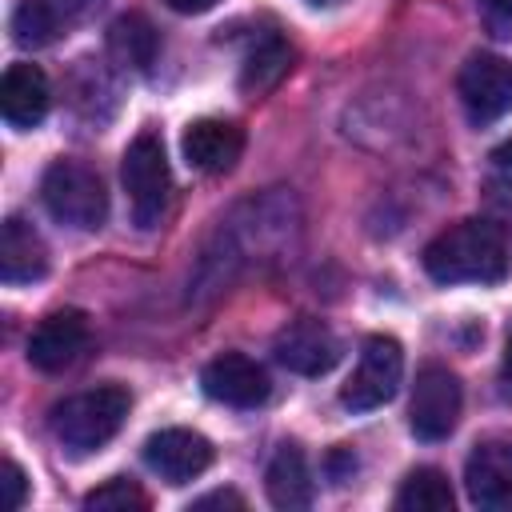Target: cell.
<instances>
[{
    "label": "cell",
    "instance_id": "cell-1",
    "mask_svg": "<svg viewBox=\"0 0 512 512\" xmlns=\"http://www.w3.org/2000/svg\"><path fill=\"white\" fill-rule=\"evenodd\" d=\"M292 228H296V216H292V200L288 196H260V200L240 204L228 216V224H220L216 248L204 252L200 284L208 292H220L236 276V268H244L252 256L260 260V252L280 248Z\"/></svg>",
    "mask_w": 512,
    "mask_h": 512
},
{
    "label": "cell",
    "instance_id": "cell-2",
    "mask_svg": "<svg viewBox=\"0 0 512 512\" xmlns=\"http://www.w3.org/2000/svg\"><path fill=\"white\" fill-rule=\"evenodd\" d=\"M424 272L436 284H500L508 276L504 228L484 216L444 228L424 248Z\"/></svg>",
    "mask_w": 512,
    "mask_h": 512
},
{
    "label": "cell",
    "instance_id": "cell-3",
    "mask_svg": "<svg viewBox=\"0 0 512 512\" xmlns=\"http://www.w3.org/2000/svg\"><path fill=\"white\" fill-rule=\"evenodd\" d=\"M128 408H132L128 388H120V384H100V388H92V392H76V396L60 400V404L52 408V420H48V424H52V436H56L64 448H72V452H92V448H104V444L120 432Z\"/></svg>",
    "mask_w": 512,
    "mask_h": 512
},
{
    "label": "cell",
    "instance_id": "cell-4",
    "mask_svg": "<svg viewBox=\"0 0 512 512\" xmlns=\"http://www.w3.org/2000/svg\"><path fill=\"white\" fill-rule=\"evenodd\" d=\"M40 200L52 212V220L80 228V232H96L108 220L104 180L96 168H88L80 160H52L40 180Z\"/></svg>",
    "mask_w": 512,
    "mask_h": 512
},
{
    "label": "cell",
    "instance_id": "cell-5",
    "mask_svg": "<svg viewBox=\"0 0 512 512\" xmlns=\"http://www.w3.org/2000/svg\"><path fill=\"white\" fill-rule=\"evenodd\" d=\"M120 180L128 192V208L136 228H156L164 208H168V192H172V176H168V156H164V140L156 132H140L120 160Z\"/></svg>",
    "mask_w": 512,
    "mask_h": 512
},
{
    "label": "cell",
    "instance_id": "cell-6",
    "mask_svg": "<svg viewBox=\"0 0 512 512\" xmlns=\"http://www.w3.org/2000/svg\"><path fill=\"white\" fill-rule=\"evenodd\" d=\"M400 376H404V348L392 336H368L352 376L340 388V404L352 412H372L396 396Z\"/></svg>",
    "mask_w": 512,
    "mask_h": 512
},
{
    "label": "cell",
    "instance_id": "cell-7",
    "mask_svg": "<svg viewBox=\"0 0 512 512\" xmlns=\"http://www.w3.org/2000/svg\"><path fill=\"white\" fill-rule=\"evenodd\" d=\"M460 404H464V388H460L456 372L444 364H424L412 384L408 428L420 440H444V436H452V428L460 420Z\"/></svg>",
    "mask_w": 512,
    "mask_h": 512
},
{
    "label": "cell",
    "instance_id": "cell-8",
    "mask_svg": "<svg viewBox=\"0 0 512 512\" xmlns=\"http://www.w3.org/2000/svg\"><path fill=\"white\" fill-rule=\"evenodd\" d=\"M460 104L472 124H492L512 112V60L496 52H476L456 76Z\"/></svg>",
    "mask_w": 512,
    "mask_h": 512
},
{
    "label": "cell",
    "instance_id": "cell-9",
    "mask_svg": "<svg viewBox=\"0 0 512 512\" xmlns=\"http://www.w3.org/2000/svg\"><path fill=\"white\" fill-rule=\"evenodd\" d=\"M88 352V316L76 308L48 312L28 336V364L40 372H64Z\"/></svg>",
    "mask_w": 512,
    "mask_h": 512
},
{
    "label": "cell",
    "instance_id": "cell-10",
    "mask_svg": "<svg viewBox=\"0 0 512 512\" xmlns=\"http://www.w3.org/2000/svg\"><path fill=\"white\" fill-rule=\"evenodd\" d=\"M276 360L288 368V372H300V376H324L336 368L340 360V340L328 324L312 320V316H300L292 324H284L276 332V344H272Z\"/></svg>",
    "mask_w": 512,
    "mask_h": 512
},
{
    "label": "cell",
    "instance_id": "cell-11",
    "mask_svg": "<svg viewBox=\"0 0 512 512\" xmlns=\"http://www.w3.org/2000/svg\"><path fill=\"white\" fill-rule=\"evenodd\" d=\"M200 388L204 396H212L216 404H232V408H256L268 400V372L244 356V352H220L204 364L200 372Z\"/></svg>",
    "mask_w": 512,
    "mask_h": 512
},
{
    "label": "cell",
    "instance_id": "cell-12",
    "mask_svg": "<svg viewBox=\"0 0 512 512\" xmlns=\"http://www.w3.org/2000/svg\"><path fill=\"white\" fill-rule=\"evenodd\" d=\"M464 488L476 508L512 512V440H484L464 464Z\"/></svg>",
    "mask_w": 512,
    "mask_h": 512
},
{
    "label": "cell",
    "instance_id": "cell-13",
    "mask_svg": "<svg viewBox=\"0 0 512 512\" xmlns=\"http://www.w3.org/2000/svg\"><path fill=\"white\" fill-rule=\"evenodd\" d=\"M184 160L204 172V176H224L236 168L240 152H244V128L236 120H224V116H200L184 128Z\"/></svg>",
    "mask_w": 512,
    "mask_h": 512
},
{
    "label": "cell",
    "instance_id": "cell-14",
    "mask_svg": "<svg viewBox=\"0 0 512 512\" xmlns=\"http://www.w3.org/2000/svg\"><path fill=\"white\" fill-rule=\"evenodd\" d=\"M212 444L208 436L192 432V428H164V432H152L144 440V460L148 468L168 480V484H184L192 476H200L208 464H212Z\"/></svg>",
    "mask_w": 512,
    "mask_h": 512
},
{
    "label": "cell",
    "instance_id": "cell-15",
    "mask_svg": "<svg viewBox=\"0 0 512 512\" xmlns=\"http://www.w3.org/2000/svg\"><path fill=\"white\" fill-rule=\"evenodd\" d=\"M48 104H52L48 76L28 60L8 64V72L0 80V112H4V120L12 128H36L48 116Z\"/></svg>",
    "mask_w": 512,
    "mask_h": 512
},
{
    "label": "cell",
    "instance_id": "cell-16",
    "mask_svg": "<svg viewBox=\"0 0 512 512\" xmlns=\"http://www.w3.org/2000/svg\"><path fill=\"white\" fill-rule=\"evenodd\" d=\"M44 272H48V248H44L40 232L32 224H24L20 216H8L4 232H0V280L32 284Z\"/></svg>",
    "mask_w": 512,
    "mask_h": 512
},
{
    "label": "cell",
    "instance_id": "cell-17",
    "mask_svg": "<svg viewBox=\"0 0 512 512\" xmlns=\"http://www.w3.org/2000/svg\"><path fill=\"white\" fill-rule=\"evenodd\" d=\"M264 488H268V500L284 512H296V508L312 504V476H308L304 452L296 444L276 448V456L268 460V472H264Z\"/></svg>",
    "mask_w": 512,
    "mask_h": 512
},
{
    "label": "cell",
    "instance_id": "cell-18",
    "mask_svg": "<svg viewBox=\"0 0 512 512\" xmlns=\"http://www.w3.org/2000/svg\"><path fill=\"white\" fill-rule=\"evenodd\" d=\"M292 60H296V52H292V44H288L284 36H264V40L248 52V60H244V68H240V92H244V96H264V92H272V88L288 76Z\"/></svg>",
    "mask_w": 512,
    "mask_h": 512
},
{
    "label": "cell",
    "instance_id": "cell-19",
    "mask_svg": "<svg viewBox=\"0 0 512 512\" xmlns=\"http://www.w3.org/2000/svg\"><path fill=\"white\" fill-rule=\"evenodd\" d=\"M156 48H160V36H156V28L148 24V16L124 12V16L112 20V28H108V52H112L124 68L144 72V68L156 60Z\"/></svg>",
    "mask_w": 512,
    "mask_h": 512
},
{
    "label": "cell",
    "instance_id": "cell-20",
    "mask_svg": "<svg viewBox=\"0 0 512 512\" xmlns=\"http://www.w3.org/2000/svg\"><path fill=\"white\" fill-rule=\"evenodd\" d=\"M452 484L440 468H412L396 492L400 512H452Z\"/></svg>",
    "mask_w": 512,
    "mask_h": 512
},
{
    "label": "cell",
    "instance_id": "cell-21",
    "mask_svg": "<svg viewBox=\"0 0 512 512\" xmlns=\"http://www.w3.org/2000/svg\"><path fill=\"white\" fill-rule=\"evenodd\" d=\"M64 28H68V24H64V16H60V8H56L52 0H20V4L12 8V36H16V44H24V48H44V44H52Z\"/></svg>",
    "mask_w": 512,
    "mask_h": 512
},
{
    "label": "cell",
    "instance_id": "cell-22",
    "mask_svg": "<svg viewBox=\"0 0 512 512\" xmlns=\"http://www.w3.org/2000/svg\"><path fill=\"white\" fill-rule=\"evenodd\" d=\"M84 508H92V512H140V508H148V496L128 476H112L108 484H100L84 496Z\"/></svg>",
    "mask_w": 512,
    "mask_h": 512
},
{
    "label": "cell",
    "instance_id": "cell-23",
    "mask_svg": "<svg viewBox=\"0 0 512 512\" xmlns=\"http://www.w3.org/2000/svg\"><path fill=\"white\" fill-rule=\"evenodd\" d=\"M4 508L8 512H16L20 504H24V496H28V476H24V468L16 464V460H4Z\"/></svg>",
    "mask_w": 512,
    "mask_h": 512
},
{
    "label": "cell",
    "instance_id": "cell-24",
    "mask_svg": "<svg viewBox=\"0 0 512 512\" xmlns=\"http://www.w3.org/2000/svg\"><path fill=\"white\" fill-rule=\"evenodd\" d=\"M480 4V16L484 24L496 32V36H512V0H476Z\"/></svg>",
    "mask_w": 512,
    "mask_h": 512
},
{
    "label": "cell",
    "instance_id": "cell-25",
    "mask_svg": "<svg viewBox=\"0 0 512 512\" xmlns=\"http://www.w3.org/2000/svg\"><path fill=\"white\" fill-rule=\"evenodd\" d=\"M56 8H60V16H64V24L72 28V24H80V20H88L96 8H104V0H52Z\"/></svg>",
    "mask_w": 512,
    "mask_h": 512
},
{
    "label": "cell",
    "instance_id": "cell-26",
    "mask_svg": "<svg viewBox=\"0 0 512 512\" xmlns=\"http://www.w3.org/2000/svg\"><path fill=\"white\" fill-rule=\"evenodd\" d=\"M204 508H244V496H236V492H208V496L188 504V512H204Z\"/></svg>",
    "mask_w": 512,
    "mask_h": 512
},
{
    "label": "cell",
    "instance_id": "cell-27",
    "mask_svg": "<svg viewBox=\"0 0 512 512\" xmlns=\"http://www.w3.org/2000/svg\"><path fill=\"white\" fill-rule=\"evenodd\" d=\"M492 208L508 220V228H512V188H492Z\"/></svg>",
    "mask_w": 512,
    "mask_h": 512
},
{
    "label": "cell",
    "instance_id": "cell-28",
    "mask_svg": "<svg viewBox=\"0 0 512 512\" xmlns=\"http://www.w3.org/2000/svg\"><path fill=\"white\" fill-rule=\"evenodd\" d=\"M216 0H168L172 12H184V16H196V12H208Z\"/></svg>",
    "mask_w": 512,
    "mask_h": 512
},
{
    "label": "cell",
    "instance_id": "cell-29",
    "mask_svg": "<svg viewBox=\"0 0 512 512\" xmlns=\"http://www.w3.org/2000/svg\"><path fill=\"white\" fill-rule=\"evenodd\" d=\"M492 160H496V168H500V172H508V176H512V140H504V144L492 152Z\"/></svg>",
    "mask_w": 512,
    "mask_h": 512
},
{
    "label": "cell",
    "instance_id": "cell-30",
    "mask_svg": "<svg viewBox=\"0 0 512 512\" xmlns=\"http://www.w3.org/2000/svg\"><path fill=\"white\" fill-rule=\"evenodd\" d=\"M500 372H504V384L512 388V332H508V344H504V368Z\"/></svg>",
    "mask_w": 512,
    "mask_h": 512
},
{
    "label": "cell",
    "instance_id": "cell-31",
    "mask_svg": "<svg viewBox=\"0 0 512 512\" xmlns=\"http://www.w3.org/2000/svg\"><path fill=\"white\" fill-rule=\"evenodd\" d=\"M312 4H336V0H312Z\"/></svg>",
    "mask_w": 512,
    "mask_h": 512
}]
</instances>
